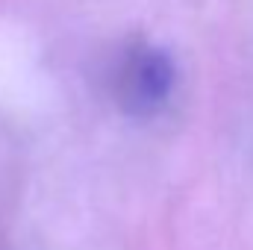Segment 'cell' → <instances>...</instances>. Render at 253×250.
Masks as SVG:
<instances>
[{
    "label": "cell",
    "mask_w": 253,
    "mask_h": 250,
    "mask_svg": "<svg viewBox=\"0 0 253 250\" xmlns=\"http://www.w3.org/2000/svg\"><path fill=\"white\" fill-rule=\"evenodd\" d=\"M174 88V65L165 53L144 47L126 62L121 94L129 112H156Z\"/></svg>",
    "instance_id": "1"
}]
</instances>
